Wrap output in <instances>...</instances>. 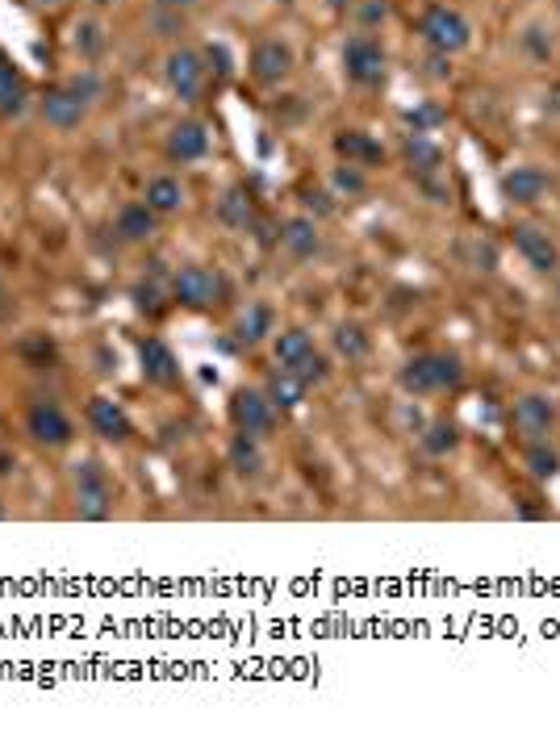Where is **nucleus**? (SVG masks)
Here are the masks:
<instances>
[{
    "label": "nucleus",
    "mask_w": 560,
    "mask_h": 731,
    "mask_svg": "<svg viewBox=\"0 0 560 731\" xmlns=\"http://www.w3.org/2000/svg\"><path fill=\"white\" fill-rule=\"evenodd\" d=\"M205 151H209V134H205L201 122H180V126H172V134H168V155H172V159L193 163V159H201Z\"/></svg>",
    "instance_id": "nucleus-17"
},
{
    "label": "nucleus",
    "mask_w": 560,
    "mask_h": 731,
    "mask_svg": "<svg viewBox=\"0 0 560 731\" xmlns=\"http://www.w3.org/2000/svg\"><path fill=\"white\" fill-rule=\"evenodd\" d=\"M423 447H427L431 456H448V452H456V447H460V431H456V422L435 418L431 427L423 431Z\"/></svg>",
    "instance_id": "nucleus-27"
},
{
    "label": "nucleus",
    "mask_w": 560,
    "mask_h": 731,
    "mask_svg": "<svg viewBox=\"0 0 560 731\" xmlns=\"http://www.w3.org/2000/svg\"><path fill=\"white\" fill-rule=\"evenodd\" d=\"M138 310H159V293L155 289H138Z\"/></svg>",
    "instance_id": "nucleus-34"
},
{
    "label": "nucleus",
    "mask_w": 560,
    "mask_h": 731,
    "mask_svg": "<svg viewBox=\"0 0 560 731\" xmlns=\"http://www.w3.org/2000/svg\"><path fill=\"white\" fill-rule=\"evenodd\" d=\"M280 247H285L293 259H314L322 251L314 218H289L285 226H280Z\"/></svg>",
    "instance_id": "nucleus-16"
},
{
    "label": "nucleus",
    "mask_w": 560,
    "mask_h": 731,
    "mask_svg": "<svg viewBox=\"0 0 560 731\" xmlns=\"http://www.w3.org/2000/svg\"><path fill=\"white\" fill-rule=\"evenodd\" d=\"M168 84L180 101H197L201 84H205V63L197 51H176L168 55Z\"/></svg>",
    "instance_id": "nucleus-12"
},
{
    "label": "nucleus",
    "mask_w": 560,
    "mask_h": 731,
    "mask_svg": "<svg viewBox=\"0 0 560 731\" xmlns=\"http://www.w3.org/2000/svg\"><path fill=\"white\" fill-rule=\"evenodd\" d=\"M272 351H276V364L280 368H297L306 356H314L318 347H314V339L301 326H289V330H280V335L272 339Z\"/></svg>",
    "instance_id": "nucleus-18"
},
{
    "label": "nucleus",
    "mask_w": 560,
    "mask_h": 731,
    "mask_svg": "<svg viewBox=\"0 0 560 731\" xmlns=\"http://www.w3.org/2000/svg\"><path fill=\"white\" fill-rule=\"evenodd\" d=\"M385 13H389V5H385V0H372V5L364 9V21L372 26V21H385Z\"/></svg>",
    "instance_id": "nucleus-35"
},
{
    "label": "nucleus",
    "mask_w": 560,
    "mask_h": 731,
    "mask_svg": "<svg viewBox=\"0 0 560 731\" xmlns=\"http://www.w3.org/2000/svg\"><path fill=\"white\" fill-rule=\"evenodd\" d=\"M335 351L343 360H364L372 351V335L360 326V322H339L335 326Z\"/></svg>",
    "instance_id": "nucleus-23"
},
{
    "label": "nucleus",
    "mask_w": 560,
    "mask_h": 731,
    "mask_svg": "<svg viewBox=\"0 0 560 731\" xmlns=\"http://www.w3.org/2000/svg\"><path fill=\"white\" fill-rule=\"evenodd\" d=\"M418 34H423L427 46H431V51H439V55H456V51H464V46L473 42L469 17H464L460 9H452V5H431L423 13V21H418Z\"/></svg>",
    "instance_id": "nucleus-2"
},
{
    "label": "nucleus",
    "mask_w": 560,
    "mask_h": 731,
    "mask_svg": "<svg viewBox=\"0 0 560 731\" xmlns=\"http://www.w3.org/2000/svg\"><path fill=\"white\" fill-rule=\"evenodd\" d=\"M406 159H410V168H418V172H435L439 168V147L431 143L427 134H410L406 138Z\"/></svg>",
    "instance_id": "nucleus-29"
},
{
    "label": "nucleus",
    "mask_w": 560,
    "mask_h": 731,
    "mask_svg": "<svg viewBox=\"0 0 560 731\" xmlns=\"http://www.w3.org/2000/svg\"><path fill=\"white\" fill-rule=\"evenodd\" d=\"M544 193H548V176L540 168H531V163H523V168L502 176V197L510 205H535Z\"/></svg>",
    "instance_id": "nucleus-15"
},
{
    "label": "nucleus",
    "mask_w": 560,
    "mask_h": 731,
    "mask_svg": "<svg viewBox=\"0 0 560 731\" xmlns=\"http://www.w3.org/2000/svg\"><path fill=\"white\" fill-rule=\"evenodd\" d=\"M155 218L159 214L147 201H134V205H126L118 214V234L126 243H143V239H151V234H155Z\"/></svg>",
    "instance_id": "nucleus-19"
},
{
    "label": "nucleus",
    "mask_w": 560,
    "mask_h": 731,
    "mask_svg": "<svg viewBox=\"0 0 560 731\" xmlns=\"http://www.w3.org/2000/svg\"><path fill=\"white\" fill-rule=\"evenodd\" d=\"M209 63H218V72H230V59H226L222 46H209Z\"/></svg>",
    "instance_id": "nucleus-37"
},
{
    "label": "nucleus",
    "mask_w": 560,
    "mask_h": 731,
    "mask_svg": "<svg viewBox=\"0 0 560 731\" xmlns=\"http://www.w3.org/2000/svg\"><path fill=\"white\" fill-rule=\"evenodd\" d=\"M101 46H105V34H101L97 21H84V26H76V51L80 55H101Z\"/></svg>",
    "instance_id": "nucleus-31"
},
{
    "label": "nucleus",
    "mask_w": 560,
    "mask_h": 731,
    "mask_svg": "<svg viewBox=\"0 0 560 731\" xmlns=\"http://www.w3.org/2000/svg\"><path fill=\"white\" fill-rule=\"evenodd\" d=\"M527 468H531V477H540V481L556 477V473H560V456H556V447H552L548 439L527 443Z\"/></svg>",
    "instance_id": "nucleus-28"
},
{
    "label": "nucleus",
    "mask_w": 560,
    "mask_h": 731,
    "mask_svg": "<svg viewBox=\"0 0 560 731\" xmlns=\"http://www.w3.org/2000/svg\"><path fill=\"white\" fill-rule=\"evenodd\" d=\"M293 72V46L280 42V38H264L260 46L251 51V76L260 84H280Z\"/></svg>",
    "instance_id": "nucleus-9"
},
{
    "label": "nucleus",
    "mask_w": 560,
    "mask_h": 731,
    "mask_svg": "<svg viewBox=\"0 0 560 731\" xmlns=\"http://www.w3.org/2000/svg\"><path fill=\"white\" fill-rule=\"evenodd\" d=\"M13 464H17V460H13V452H0V477H9V473H13Z\"/></svg>",
    "instance_id": "nucleus-38"
},
{
    "label": "nucleus",
    "mask_w": 560,
    "mask_h": 731,
    "mask_svg": "<svg viewBox=\"0 0 560 731\" xmlns=\"http://www.w3.org/2000/svg\"><path fill=\"white\" fill-rule=\"evenodd\" d=\"M230 422H235V431L264 439L276 427V406L260 389H239L235 397H230Z\"/></svg>",
    "instance_id": "nucleus-5"
},
{
    "label": "nucleus",
    "mask_w": 560,
    "mask_h": 731,
    "mask_svg": "<svg viewBox=\"0 0 560 731\" xmlns=\"http://www.w3.org/2000/svg\"><path fill=\"white\" fill-rule=\"evenodd\" d=\"M0 314H9V297H5V289H0Z\"/></svg>",
    "instance_id": "nucleus-41"
},
{
    "label": "nucleus",
    "mask_w": 560,
    "mask_h": 731,
    "mask_svg": "<svg viewBox=\"0 0 560 731\" xmlns=\"http://www.w3.org/2000/svg\"><path fill=\"white\" fill-rule=\"evenodd\" d=\"M301 397H306V385H301L289 368L272 372V381H268V402H272V406L293 410V406H301Z\"/></svg>",
    "instance_id": "nucleus-25"
},
{
    "label": "nucleus",
    "mask_w": 560,
    "mask_h": 731,
    "mask_svg": "<svg viewBox=\"0 0 560 731\" xmlns=\"http://www.w3.org/2000/svg\"><path fill=\"white\" fill-rule=\"evenodd\" d=\"M0 518H5V506H0Z\"/></svg>",
    "instance_id": "nucleus-44"
},
{
    "label": "nucleus",
    "mask_w": 560,
    "mask_h": 731,
    "mask_svg": "<svg viewBox=\"0 0 560 731\" xmlns=\"http://www.w3.org/2000/svg\"><path fill=\"white\" fill-rule=\"evenodd\" d=\"M218 218L235 230H247L255 222V205H251V193L247 188H226V197L218 201Z\"/></svg>",
    "instance_id": "nucleus-22"
},
{
    "label": "nucleus",
    "mask_w": 560,
    "mask_h": 731,
    "mask_svg": "<svg viewBox=\"0 0 560 731\" xmlns=\"http://www.w3.org/2000/svg\"><path fill=\"white\" fill-rule=\"evenodd\" d=\"M138 360H143V376L151 385H176L180 381V364L172 356V347L163 339H143L138 347Z\"/></svg>",
    "instance_id": "nucleus-14"
},
{
    "label": "nucleus",
    "mask_w": 560,
    "mask_h": 731,
    "mask_svg": "<svg viewBox=\"0 0 560 731\" xmlns=\"http://www.w3.org/2000/svg\"><path fill=\"white\" fill-rule=\"evenodd\" d=\"M67 88H72V92H76V97H80L84 105L101 97V80L92 76V72H80V76H72V80H67Z\"/></svg>",
    "instance_id": "nucleus-32"
},
{
    "label": "nucleus",
    "mask_w": 560,
    "mask_h": 731,
    "mask_svg": "<svg viewBox=\"0 0 560 731\" xmlns=\"http://www.w3.org/2000/svg\"><path fill=\"white\" fill-rule=\"evenodd\" d=\"M230 468H235L239 477H260V468H264L260 439L239 431V435H235V443H230Z\"/></svg>",
    "instance_id": "nucleus-21"
},
{
    "label": "nucleus",
    "mask_w": 560,
    "mask_h": 731,
    "mask_svg": "<svg viewBox=\"0 0 560 731\" xmlns=\"http://www.w3.org/2000/svg\"><path fill=\"white\" fill-rule=\"evenodd\" d=\"M26 431L42 447H67V443H72V435H76L72 418H67L55 402H34L30 414H26Z\"/></svg>",
    "instance_id": "nucleus-8"
},
{
    "label": "nucleus",
    "mask_w": 560,
    "mask_h": 731,
    "mask_svg": "<svg viewBox=\"0 0 560 731\" xmlns=\"http://www.w3.org/2000/svg\"><path fill=\"white\" fill-rule=\"evenodd\" d=\"M76 514L84 523H105L113 514V489L105 481V473L97 464H84L80 468V481H76Z\"/></svg>",
    "instance_id": "nucleus-6"
},
{
    "label": "nucleus",
    "mask_w": 560,
    "mask_h": 731,
    "mask_svg": "<svg viewBox=\"0 0 560 731\" xmlns=\"http://www.w3.org/2000/svg\"><path fill=\"white\" fill-rule=\"evenodd\" d=\"M97 5H109V0H97Z\"/></svg>",
    "instance_id": "nucleus-45"
},
{
    "label": "nucleus",
    "mask_w": 560,
    "mask_h": 731,
    "mask_svg": "<svg viewBox=\"0 0 560 731\" xmlns=\"http://www.w3.org/2000/svg\"><path fill=\"white\" fill-rule=\"evenodd\" d=\"M335 151H339L347 163H364V168H368V163H381V155H385L377 138H368L364 130H343V134L335 138Z\"/></svg>",
    "instance_id": "nucleus-20"
},
{
    "label": "nucleus",
    "mask_w": 560,
    "mask_h": 731,
    "mask_svg": "<svg viewBox=\"0 0 560 731\" xmlns=\"http://www.w3.org/2000/svg\"><path fill=\"white\" fill-rule=\"evenodd\" d=\"M439 117H443V113H439L435 105H427V109H418V113H406V122L414 126V134H427V130L439 122Z\"/></svg>",
    "instance_id": "nucleus-33"
},
{
    "label": "nucleus",
    "mask_w": 560,
    "mask_h": 731,
    "mask_svg": "<svg viewBox=\"0 0 560 731\" xmlns=\"http://www.w3.org/2000/svg\"><path fill=\"white\" fill-rule=\"evenodd\" d=\"M172 297L189 310H209L226 297V280L214 268H180L172 276Z\"/></svg>",
    "instance_id": "nucleus-4"
},
{
    "label": "nucleus",
    "mask_w": 560,
    "mask_h": 731,
    "mask_svg": "<svg viewBox=\"0 0 560 731\" xmlns=\"http://www.w3.org/2000/svg\"><path fill=\"white\" fill-rule=\"evenodd\" d=\"M322 5H331V9H347V5H352V0H322Z\"/></svg>",
    "instance_id": "nucleus-40"
},
{
    "label": "nucleus",
    "mask_w": 560,
    "mask_h": 731,
    "mask_svg": "<svg viewBox=\"0 0 560 731\" xmlns=\"http://www.w3.org/2000/svg\"><path fill=\"white\" fill-rule=\"evenodd\" d=\"M515 251L527 259L535 272H556L560 268V247L552 243V234L540 226H515Z\"/></svg>",
    "instance_id": "nucleus-10"
},
{
    "label": "nucleus",
    "mask_w": 560,
    "mask_h": 731,
    "mask_svg": "<svg viewBox=\"0 0 560 731\" xmlns=\"http://www.w3.org/2000/svg\"><path fill=\"white\" fill-rule=\"evenodd\" d=\"M552 105H556V109H560V88H556V92H552Z\"/></svg>",
    "instance_id": "nucleus-42"
},
{
    "label": "nucleus",
    "mask_w": 560,
    "mask_h": 731,
    "mask_svg": "<svg viewBox=\"0 0 560 731\" xmlns=\"http://www.w3.org/2000/svg\"><path fill=\"white\" fill-rule=\"evenodd\" d=\"M155 214H176L180 209V201H184V188H180V180H172V176H155L151 184H147V197H143Z\"/></svg>",
    "instance_id": "nucleus-26"
},
{
    "label": "nucleus",
    "mask_w": 560,
    "mask_h": 731,
    "mask_svg": "<svg viewBox=\"0 0 560 731\" xmlns=\"http://www.w3.org/2000/svg\"><path fill=\"white\" fill-rule=\"evenodd\" d=\"M88 427L97 431L101 439L109 443H126L130 439V414L122 410V402H113V397H92L88 402Z\"/></svg>",
    "instance_id": "nucleus-11"
},
{
    "label": "nucleus",
    "mask_w": 560,
    "mask_h": 731,
    "mask_svg": "<svg viewBox=\"0 0 560 731\" xmlns=\"http://www.w3.org/2000/svg\"><path fill=\"white\" fill-rule=\"evenodd\" d=\"M264 335H272V310L268 305H251L247 318L239 322V343H260Z\"/></svg>",
    "instance_id": "nucleus-30"
},
{
    "label": "nucleus",
    "mask_w": 560,
    "mask_h": 731,
    "mask_svg": "<svg viewBox=\"0 0 560 731\" xmlns=\"http://www.w3.org/2000/svg\"><path fill=\"white\" fill-rule=\"evenodd\" d=\"M343 76L352 84H360V88H372V84L385 80V51H381V42L372 34L347 38V46H343Z\"/></svg>",
    "instance_id": "nucleus-3"
},
{
    "label": "nucleus",
    "mask_w": 560,
    "mask_h": 731,
    "mask_svg": "<svg viewBox=\"0 0 560 731\" xmlns=\"http://www.w3.org/2000/svg\"><path fill=\"white\" fill-rule=\"evenodd\" d=\"M46 5H59V0H46Z\"/></svg>",
    "instance_id": "nucleus-43"
},
{
    "label": "nucleus",
    "mask_w": 560,
    "mask_h": 731,
    "mask_svg": "<svg viewBox=\"0 0 560 731\" xmlns=\"http://www.w3.org/2000/svg\"><path fill=\"white\" fill-rule=\"evenodd\" d=\"M460 381H464V364L456 356H448V351H418L398 372V385L410 397L448 393V389H460Z\"/></svg>",
    "instance_id": "nucleus-1"
},
{
    "label": "nucleus",
    "mask_w": 560,
    "mask_h": 731,
    "mask_svg": "<svg viewBox=\"0 0 560 731\" xmlns=\"http://www.w3.org/2000/svg\"><path fill=\"white\" fill-rule=\"evenodd\" d=\"M335 180H339V188H347V193H360V188H364V180L356 172H339Z\"/></svg>",
    "instance_id": "nucleus-36"
},
{
    "label": "nucleus",
    "mask_w": 560,
    "mask_h": 731,
    "mask_svg": "<svg viewBox=\"0 0 560 731\" xmlns=\"http://www.w3.org/2000/svg\"><path fill=\"white\" fill-rule=\"evenodd\" d=\"M163 9H189V5H197V0H159Z\"/></svg>",
    "instance_id": "nucleus-39"
},
{
    "label": "nucleus",
    "mask_w": 560,
    "mask_h": 731,
    "mask_svg": "<svg viewBox=\"0 0 560 731\" xmlns=\"http://www.w3.org/2000/svg\"><path fill=\"white\" fill-rule=\"evenodd\" d=\"M84 113H88V105H84L67 84L42 97V117H46V122H51L55 130H76V126L84 122Z\"/></svg>",
    "instance_id": "nucleus-13"
},
{
    "label": "nucleus",
    "mask_w": 560,
    "mask_h": 731,
    "mask_svg": "<svg viewBox=\"0 0 560 731\" xmlns=\"http://www.w3.org/2000/svg\"><path fill=\"white\" fill-rule=\"evenodd\" d=\"M21 109H26V84H21V76L13 72L9 59H0V113L17 117Z\"/></svg>",
    "instance_id": "nucleus-24"
},
{
    "label": "nucleus",
    "mask_w": 560,
    "mask_h": 731,
    "mask_svg": "<svg viewBox=\"0 0 560 731\" xmlns=\"http://www.w3.org/2000/svg\"><path fill=\"white\" fill-rule=\"evenodd\" d=\"M510 422H515V431L535 443V439H548L552 422H556V406L548 393H523L515 406H510Z\"/></svg>",
    "instance_id": "nucleus-7"
}]
</instances>
